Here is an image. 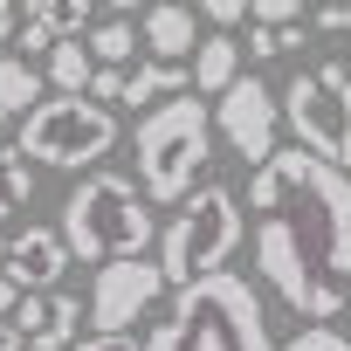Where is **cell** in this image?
<instances>
[{
	"mask_svg": "<svg viewBox=\"0 0 351 351\" xmlns=\"http://www.w3.org/2000/svg\"><path fill=\"white\" fill-rule=\"evenodd\" d=\"M255 276L303 317L330 324L351 296V172L289 145L248 172Z\"/></svg>",
	"mask_w": 351,
	"mask_h": 351,
	"instance_id": "obj_1",
	"label": "cell"
},
{
	"mask_svg": "<svg viewBox=\"0 0 351 351\" xmlns=\"http://www.w3.org/2000/svg\"><path fill=\"white\" fill-rule=\"evenodd\" d=\"M145 351H276V337H269V310L255 282L221 269L172 289L165 317L145 330Z\"/></svg>",
	"mask_w": 351,
	"mask_h": 351,
	"instance_id": "obj_2",
	"label": "cell"
},
{
	"mask_svg": "<svg viewBox=\"0 0 351 351\" xmlns=\"http://www.w3.org/2000/svg\"><path fill=\"white\" fill-rule=\"evenodd\" d=\"M56 234H62L69 262L104 269V262H131V255H145V248L158 241V221H152V200L138 193L131 172L97 165V172H83V186L62 200Z\"/></svg>",
	"mask_w": 351,
	"mask_h": 351,
	"instance_id": "obj_3",
	"label": "cell"
},
{
	"mask_svg": "<svg viewBox=\"0 0 351 351\" xmlns=\"http://www.w3.org/2000/svg\"><path fill=\"white\" fill-rule=\"evenodd\" d=\"M131 152H138V193L158 200V207H180L200 180V165L214 158V117L207 104L186 90V97H165L138 117L131 131Z\"/></svg>",
	"mask_w": 351,
	"mask_h": 351,
	"instance_id": "obj_4",
	"label": "cell"
},
{
	"mask_svg": "<svg viewBox=\"0 0 351 351\" xmlns=\"http://www.w3.org/2000/svg\"><path fill=\"white\" fill-rule=\"evenodd\" d=\"M241 234H248V221H241L234 186H193L180 207H172V221L158 228V255L152 262H158L165 289H186L200 276H221L234 262Z\"/></svg>",
	"mask_w": 351,
	"mask_h": 351,
	"instance_id": "obj_5",
	"label": "cell"
},
{
	"mask_svg": "<svg viewBox=\"0 0 351 351\" xmlns=\"http://www.w3.org/2000/svg\"><path fill=\"white\" fill-rule=\"evenodd\" d=\"M14 152L35 165H56V172H97V158L117 152V110H104L90 97H42L21 117Z\"/></svg>",
	"mask_w": 351,
	"mask_h": 351,
	"instance_id": "obj_6",
	"label": "cell"
},
{
	"mask_svg": "<svg viewBox=\"0 0 351 351\" xmlns=\"http://www.w3.org/2000/svg\"><path fill=\"white\" fill-rule=\"evenodd\" d=\"M276 104H282V124L296 131L303 152H317V158L351 172V76H344V62L296 69Z\"/></svg>",
	"mask_w": 351,
	"mask_h": 351,
	"instance_id": "obj_7",
	"label": "cell"
},
{
	"mask_svg": "<svg viewBox=\"0 0 351 351\" xmlns=\"http://www.w3.org/2000/svg\"><path fill=\"white\" fill-rule=\"evenodd\" d=\"M214 110V131H221V145L234 152V158H269L276 152V124H282V104H276V90L262 83V76H234L228 90H221V104H207Z\"/></svg>",
	"mask_w": 351,
	"mask_h": 351,
	"instance_id": "obj_8",
	"label": "cell"
},
{
	"mask_svg": "<svg viewBox=\"0 0 351 351\" xmlns=\"http://www.w3.org/2000/svg\"><path fill=\"white\" fill-rule=\"evenodd\" d=\"M158 296H172L165 289V276H158V262L152 255H131V262H104L97 276H90V324L97 330H131Z\"/></svg>",
	"mask_w": 351,
	"mask_h": 351,
	"instance_id": "obj_9",
	"label": "cell"
},
{
	"mask_svg": "<svg viewBox=\"0 0 351 351\" xmlns=\"http://www.w3.org/2000/svg\"><path fill=\"white\" fill-rule=\"evenodd\" d=\"M62 269H69V248H62V234H56V228L28 221V228H14V234H8V262H0V276H8L21 296L62 289Z\"/></svg>",
	"mask_w": 351,
	"mask_h": 351,
	"instance_id": "obj_10",
	"label": "cell"
},
{
	"mask_svg": "<svg viewBox=\"0 0 351 351\" xmlns=\"http://www.w3.org/2000/svg\"><path fill=\"white\" fill-rule=\"evenodd\" d=\"M8 324L21 330V351H69V344H76V330H83V296H69V289L21 296Z\"/></svg>",
	"mask_w": 351,
	"mask_h": 351,
	"instance_id": "obj_11",
	"label": "cell"
},
{
	"mask_svg": "<svg viewBox=\"0 0 351 351\" xmlns=\"http://www.w3.org/2000/svg\"><path fill=\"white\" fill-rule=\"evenodd\" d=\"M193 8H186V0H152V8H145V21H138V42L152 49V62H186L193 56Z\"/></svg>",
	"mask_w": 351,
	"mask_h": 351,
	"instance_id": "obj_12",
	"label": "cell"
},
{
	"mask_svg": "<svg viewBox=\"0 0 351 351\" xmlns=\"http://www.w3.org/2000/svg\"><path fill=\"white\" fill-rule=\"evenodd\" d=\"M186 76H193V97H221V90L241 76V42H234V35H200Z\"/></svg>",
	"mask_w": 351,
	"mask_h": 351,
	"instance_id": "obj_13",
	"label": "cell"
},
{
	"mask_svg": "<svg viewBox=\"0 0 351 351\" xmlns=\"http://www.w3.org/2000/svg\"><path fill=\"white\" fill-rule=\"evenodd\" d=\"M193 90V76H186V62H138V69H124V97L117 104H165V97H186Z\"/></svg>",
	"mask_w": 351,
	"mask_h": 351,
	"instance_id": "obj_14",
	"label": "cell"
},
{
	"mask_svg": "<svg viewBox=\"0 0 351 351\" xmlns=\"http://www.w3.org/2000/svg\"><path fill=\"white\" fill-rule=\"evenodd\" d=\"M35 104H42V69L21 62V56H0V131L14 117H28Z\"/></svg>",
	"mask_w": 351,
	"mask_h": 351,
	"instance_id": "obj_15",
	"label": "cell"
},
{
	"mask_svg": "<svg viewBox=\"0 0 351 351\" xmlns=\"http://www.w3.org/2000/svg\"><path fill=\"white\" fill-rule=\"evenodd\" d=\"M90 14H97V0H28V21H35L49 42H83Z\"/></svg>",
	"mask_w": 351,
	"mask_h": 351,
	"instance_id": "obj_16",
	"label": "cell"
},
{
	"mask_svg": "<svg viewBox=\"0 0 351 351\" xmlns=\"http://www.w3.org/2000/svg\"><path fill=\"white\" fill-rule=\"evenodd\" d=\"M42 62H49L56 97H83V90H90V76H97V62H90V49H83V42H56Z\"/></svg>",
	"mask_w": 351,
	"mask_h": 351,
	"instance_id": "obj_17",
	"label": "cell"
},
{
	"mask_svg": "<svg viewBox=\"0 0 351 351\" xmlns=\"http://www.w3.org/2000/svg\"><path fill=\"white\" fill-rule=\"evenodd\" d=\"M131 56H138V28L131 21H97L90 28V62L97 69H124Z\"/></svg>",
	"mask_w": 351,
	"mask_h": 351,
	"instance_id": "obj_18",
	"label": "cell"
},
{
	"mask_svg": "<svg viewBox=\"0 0 351 351\" xmlns=\"http://www.w3.org/2000/svg\"><path fill=\"white\" fill-rule=\"evenodd\" d=\"M0 200H8V207H28L35 200V165L14 145H0Z\"/></svg>",
	"mask_w": 351,
	"mask_h": 351,
	"instance_id": "obj_19",
	"label": "cell"
},
{
	"mask_svg": "<svg viewBox=\"0 0 351 351\" xmlns=\"http://www.w3.org/2000/svg\"><path fill=\"white\" fill-rule=\"evenodd\" d=\"M276 351H351V337L344 330H330V324H303L289 344H276Z\"/></svg>",
	"mask_w": 351,
	"mask_h": 351,
	"instance_id": "obj_20",
	"label": "cell"
},
{
	"mask_svg": "<svg viewBox=\"0 0 351 351\" xmlns=\"http://www.w3.org/2000/svg\"><path fill=\"white\" fill-rule=\"evenodd\" d=\"M255 28H296L303 21V0H248Z\"/></svg>",
	"mask_w": 351,
	"mask_h": 351,
	"instance_id": "obj_21",
	"label": "cell"
},
{
	"mask_svg": "<svg viewBox=\"0 0 351 351\" xmlns=\"http://www.w3.org/2000/svg\"><path fill=\"white\" fill-rule=\"evenodd\" d=\"M69 351H145V337H131V330H90V337H76Z\"/></svg>",
	"mask_w": 351,
	"mask_h": 351,
	"instance_id": "obj_22",
	"label": "cell"
},
{
	"mask_svg": "<svg viewBox=\"0 0 351 351\" xmlns=\"http://www.w3.org/2000/svg\"><path fill=\"white\" fill-rule=\"evenodd\" d=\"M193 14L214 28H234V21H248V0H193Z\"/></svg>",
	"mask_w": 351,
	"mask_h": 351,
	"instance_id": "obj_23",
	"label": "cell"
},
{
	"mask_svg": "<svg viewBox=\"0 0 351 351\" xmlns=\"http://www.w3.org/2000/svg\"><path fill=\"white\" fill-rule=\"evenodd\" d=\"M83 97H90V104H104V110H110V104H117V97H124V69H97V76H90V90H83Z\"/></svg>",
	"mask_w": 351,
	"mask_h": 351,
	"instance_id": "obj_24",
	"label": "cell"
},
{
	"mask_svg": "<svg viewBox=\"0 0 351 351\" xmlns=\"http://www.w3.org/2000/svg\"><path fill=\"white\" fill-rule=\"evenodd\" d=\"M317 28H324V35H351V0H324V8H317Z\"/></svg>",
	"mask_w": 351,
	"mask_h": 351,
	"instance_id": "obj_25",
	"label": "cell"
},
{
	"mask_svg": "<svg viewBox=\"0 0 351 351\" xmlns=\"http://www.w3.org/2000/svg\"><path fill=\"white\" fill-rule=\"evenodd\" d=\"M49 49H56V42H49L35 21H21V62H35V56H49Z\"/></svg>",
	"mask_w": 351,
	"mask_h": 351,
	"instance_id": "obj_26",
	"label": "cell"
},
{
	"mask_svg": "<svg viewBox=\"0 0 351 351\" xmlns=\"http://www.w3.org/2000/svg\"><path fill=\"white\" fill-rule=\"evenodd\" d=\"M248 56H255V62H269V56H282V49H276V28H248Z\"/></svg>",
	"mask_w": 351,
	"mask_h": 351,
	"instance_id": "obj_27",
	"label": "cell"
},
{
	"mask_svg": "<svg viewBox=\"0 0 351 351\" xmlns=\"http://www.w3.org/2000/svg\"><path fill=\"white\" fill-rule=\"evenodd\" d=\"M14 303H21V289H14L8 276H0V317H14Z\"/></svg>",
	"mask_w": 351,
	"mask_h": 351,
	"instance_id": "obj_28",
	"label": "cell"
},
{
	"mask_svg": "<svg viewBox=\"0 0 351 351\" xmlns=\"http://www.w3.org/2000/svg\"><path fill=\"white\" fill-rule=\"evenodd\" d=\"M14 21H21V14H14V0H0V42L14 35Z\"/></svg>",
	"mask_w": 351,
	"mask_h": 351,
	"instance_id": "obj_29",
	"label": "cell"
},
{
	"mask_svg": "<svg viewBox=\"0 0 351 351\" xmlns=\"http://www.w3.org/2000/svg\"><path fill=\"white\" fill-rule=\"evenodd\" d=\"M0 351H21V330H14L8 317H0Z\"/></svg>",
	"mask_w": 351,
	"mask_h": 351,
	"instance_id": "obj_30",
	"label": "cell"
},
{
	"mask_svg": "<svg viewBox=\"0 0 351 351\" xmlns=\"http://www.w3.org/2000/svg\"><path fill=\"white\" fill-rule=\"evenodd\" d=\"M104 8H110L117 21H131V14H138V0H104Z\"/></svg>",
	"mask_w": 351,
	"mask_h": 351,
	"instance_id": "obj_31",
	"label": "cell"
},
{
	"mask_svg": "<svg viewBox=\"0 0 351 351\" xmlns=\"http://www.w3.org/2000/svg\"><path fill=\"white\" fill-rule=\"evenodd\" d=\"M0 262H8V228H0Z\"/></svg>",
	"mask_w": 351,
	"mask_h": 351,
	"instance_id": "obj_32",
	"label": "cell"
},
{
	"mask_svg": "<svg viewBox=\"0 0 351 351\" xmlns=\"http://www.w3.org/2000/svg\"><path fill=\"white\" fill-rule=\"evenodd\" d=\"M0 214H14V207H8V200H0Z\"/></svg>",
	"mask_w": 351,
	"mask_h": 351,
	"instance_id": "obj_33",
	"label": "cell"
},
{
	"mask_svg": "<svg viewBox=\"0 0 351 351\" xmlns=\"http://www.w3.org/2000/svg\"><path fill=\"white\" fill-rule=\"evenodd\" d=\"M344 76H351V62H344Z\"/></svg>",
	"mask_w": 351,
	"mask_h": 351,
	"instance_id": "obj_34",
	"label": "cell"
}]
</instances>
